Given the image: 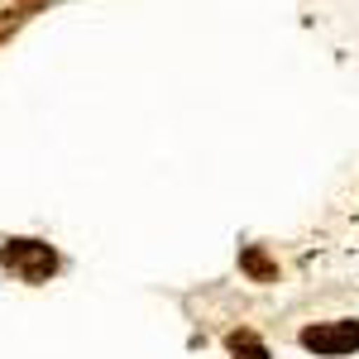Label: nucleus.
<instances>
[{"instance_id": "nucleus-1", "label": "nucleus", "mask_w": 359, "mask_h": 359, "mask_svg": "<svg viewBox=\"0 0 359 359\" xmlns=\"http://www.w3.org/2000/svg\"><path fill=\"white\" fill-rule=\"evenodd\" d=\"M0 264L10 273H20L25 283H48L57 269V254L39 240H10V245H0Z\"/></svg>"}, {"instance_id": "nucleus-2", "label": "nucleus", "mask_w": 359, "mask_h": 359, "mask_svg": "<svg viewBox=\"0 0 359 359\" xmlns=\"http://www.w3.org/2000/svg\"><path fill=\"white\" fill-rule=\"evenodd\" d=\"M302 350L311 355H350L359 350V321H326V326H306Z\"/></svg>"}, {"instance_id": "nucleus-3", "label": "nucleus", "mask_w": 359, "mask_h": 359, "mask_svg": "<svg viewBox=\"0 0 359 359\" xmlns=\"http://www.w3.org/2000/svg\"><path fill=\"white\" fill-rule=\"evenodd\" d=\"M240 269H245L254 283H278V259H269V249H259V245L240 249Z\"/></svg>"}, {"instance_id": "nucleus-4", "label": "nucleus", "mask_w": 359, "mask_h": 359, "mask_svg": "<svg viewBox=\"0 0 359 359\" xmlns=\"http://www.w3.org/2000/svg\"><path fill=\"white\" fill-rule=\"evenodd\" d=\"M225 345H230V355H235V359H269L264 340H259L254 331H230V335H225Z\"/></svg>"}, {"instance_id": "nucleus-5", "label": "nucleus", "mask_w": 359, "mask_h": 359, "mask_svg": "<svg viewBox=\"0 0 359 359\" xmlns=\"http://www.w3.org/2000/svg\"><path fill=\"white\" fill-rule=\"evenodd\" d=\"M34 10H43V0H20V5H10V10H0V39L5 34H15V29L25 25Z\"/></svg>"}]
</instances>
